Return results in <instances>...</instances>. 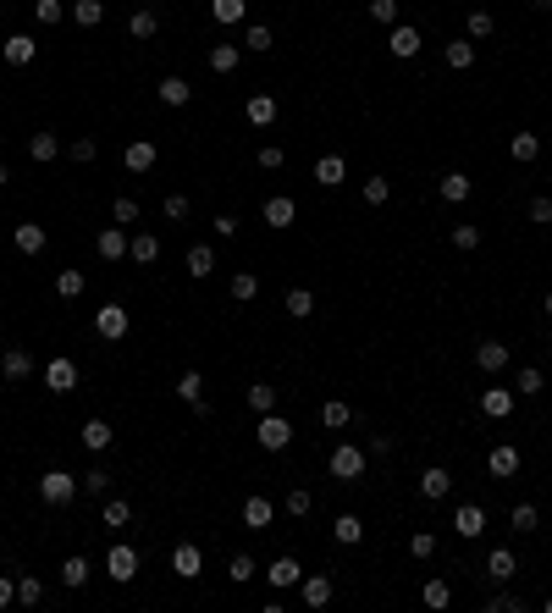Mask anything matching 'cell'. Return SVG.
Segmentation results:
<instances>
[{"instance_id":"1","label":"cell","mask_w":552,"mask_h":613,"mask_svg":"<svg viewBox=\"0 0 552 613\" xmlns=\"http://www.w3.org/2000/svg\"><path fill=\"white\" fill-rule=\"evenodd\" d=\"M287 442H293V425L282 420V415H265V420H260V447H271V453H282Z\"/></svg>"},{"instance_id":"2","label":"cell","mask_w":552,"mask_h":613,"mask_svg":"<svg viewBox=\"0 0 552 613\" xmlns=\"http://www.w3.org/2000/svg\"><path fill=\"white\" fill-rule=\"evenodd\" d=\"M39 492H44V503H72L78 481H72V475H61V470H50V475L39 481Z\"/></svg>"},{"instance_id":"3","label":"cell","mask_w":552,"mask_h":613,"mask_svg":"<svg viewBox=\"0 0 552 613\" xmlns=\"http://www.w3.org/2000/svg\"><path fill=\"white\" fill-rule=\"evenodd\" d=\"M359 470H364V453H359V447H337V453H332V475H342V481H354Z\"/></svg>"},{"instance_id":"4","label":"cell","mask_w":552,"mask_h":613,"mask_svg":"<svg viewBox=\"0 0 552 613\" xmlns=\"http://www.w3.org/2000/svg\"><path fill=\"white\" fill-rule=\"evenodd\" d=\"M44 381H50L56 392H66V387H78V365L72 360H50L44 365Z\"/></svg>"},{"instance_id":"5","label":"cell","mask_w":552,"mask_h":613,"mask_svg":"<svg viewBox=\"0 0 552 613\" xmlns=\"http://www.w3.org/2000/svg\"><path fill=\"white\" fill-rule=\"evenodd\" d=\"M0 50H6V61H11V66H28V61H34V39H28V34H11Z\"/></svg>"},{"instance_id":"6","label":"cell","mask_w":552,"mask_h":613,"mask_svg":"<svg viewBox=\"0 0 552 613\" xmlns=\"http://www.w3.org/2000/svg\"><path fill=\"white\" fill-rule=\"evenodd\" d=\"M486 465H491V475H513V470H519V447H508V442H503V447H491V459H486Z\"/></svg>"},{"instance_id":"7","label":"cell","mask_w":552,"mask_h":613,"mask_svg":"<svg viewBox=\"0 0 552 613\" xmlns=\"http://www.w3.org/2000/svg\"><path fill=\"white\" fill-rule=\"evenodd\" d=\"M481 409L503 420V415H513V392H503V387H491V392H481Z\"/></svg>"},{"instance_id":"8","label":"cell","mask_w":552,"mask_h":613,"mask_svg":"<svg viewBox=\"0 0 552 613\" xmlns=\"http://www.w3.org/2000/svg\"><path fill=\"white\" fill-rule=\"evenodd\" d=\"M392 56H420V34H414V28H392Z\"/></svg>"},{"instance_id":"9","label":"cell","mask_w":552,"mask_h":613,"mask_svg":"<svg viewBox=\"0 0 552 613\" xmlns=\"http://www.w3.org/2000/svg\"><path fill=\"white\" fill-rule=\"evenodd\" d=\"M133 569H138L133 547H116V552H111V580H133Z\"/></svg>"},{"instance_id":"10","label":"cell","mask_w":552,"mask_h":613,"mask_svg":"<svg viewBox=\"0 0 552 613\" xmlns=\"http://www.w3.org/2000/svg\"><path fill=\"white\" fill-rule=\"evenodd\" d=\"M265 221L271 227H293V199H265Z\"/></svg>"},{"instance_id":"11","label":"cell","mask_w":552,"mask_h":613,"mask_svg":"<svg viewBox=\"0 0 552 613\" xmlns=\"http://www.w3.org/2000/svg\"><path fill=\"white\" fill-rule=\"evenodd\" d=\"M481 525H486V514H481L475 503L459 508V536H481Z\"/></svg>"},{"instance_id":"12","label":"cell","mask_w":552,"mask_h":613,"mask_svg":"<svg viewBox=\"0 0 552 613\" xmlns=\"http://www.w3.org/2000/svg\"><path fill=\"white\" fill-rule=\"evenodd\" d=\"M171 569L193 580V574H199V547H177V552H171Z\"/></svg>"},{"instance_id":"13","label":"cell","mask_w":552,"mask_h":613,"mask_svg":"<svg viewBox=\"0 0 552 613\" xmlns=\"http://www.w3.org/2000/svg\"><path fill=\"white\" fill-rule=\"evenodd\" d=\"M83 447H94V453H100V447H111V425H106V420H88V425H83Z\"/></svg>"},{"instance_id":"14","label":"cell","mask_w":552,"mask_h":613,"mask_svg":"<svg viewBox=\"0 0 552 613\" xmlns=\"http://www.w3.org/2000/svg\"><path fill=\"white\" fill-rule=\"evenodd\" d=\"M475 360H481V370H503V365H508V348H503V343H486Z\"/></svg>"},{"instance_id":"15","label":"cell","mask_w":552,"mask_h":613,"mask_svg":"<svg viewBox=\"0 0 552 613\" xmlns=\"http://www.w3.org/2000/svg\"><path fill=\"white\" fill-rule=\"evenodd\" d=\"M326 597H332V580H326V574H315V580H304V602H310V608H320Z\"/></svg>"},{"instance_id":"16","label":"cell","mask_w":552,"mask_h":613,"mask_svg":"<svg viewBox=\"0 0 552 613\" xmlns=\"http://www.w3.org/2000/svg\"><path fill=\"white\" fill-rule=\"evenodd\" d=\"M447 487H453V481H447V470H425V481H420L425 497H447Z\"/></svg>"},{"instance_id":"17","label":"cell","mask_w":552,"mask_h":613,"mask_svg":"<svg viewBox=\"0 0 552 613\" xmlns=\"http://www.w3.org/2000/svg\"><path fill=\"white\" fill-rule=\"evenodd\" d=\"M265 580H271V586H293V580H298V564H293V558H276Z\"/></svg>"},{"instance_id":"18","label":"cell","mask_w":552,"mask_h":613,"mask_svg":"<svg viewBox=\"0 0 552 613\" xmlns=\"http://www.w3.org/2000/svg\"><path fill=\"white\" fill-rule=\"evenodd\" d=\"M128 166L133 171H149V166H155V144H128Z\"/></svg>"},{"instance_id":"19","label":"cell","mask_w":552,"mask_h":613,"mask_svg":"<svg viewBox=\"0 0 552 613\" xmlns=\"http://www.w3.org/2000/svg\"><path fill=\"white\" fill-rule=\"evenodd\" d=\"M160 100H166V106H188V83H183V78H166V83H160Z\"/></svg>"},{"instance_id":"20","label":"cell","mask_w":552,"mask_h":613,"mask_svg":"<svg viewBox=\"0 0 552 613\" xmlns=\"http://www.w3.org/2000/svg\"><path fill=\"white\" fill-rule=\"evenodd\" d=\"M100 332H106V338H122V332H128V315H122V310H100Z\"/></svg>"},{"instance_id":"21","label":"cell","mask_w":552,"mask_h":613,"mask_svg":"<svg viewBox=\"0 0 552 613\" xmlns=\"http://www.w3.org/2000/svg\"><path fill=\"white\" fill-rule=\"evenodd\" d=\"M315 177L326 183V188H337V183H342V161H337V155H326V161L315 166Z\"/></svg>"},{"instance_id":"22","label":"cell","mask_w":552,"mask_h":613,"mask_svg":"<svg viewBox=\"0 0 552 613\" xmlns=\"http://www.w3.org/2000/svg\"><path fill=\"white\" fill-rule=\"evenodd\" d=\"M243 520H249V525H271V503H265V497H249V508H243Z\"/></svg>"},{"instance_id":"23","label":"cell","mask_w":552,"mask_h":613,"mask_svg":"<svg viewBox=\"0 0 552 613\" xmlns=\"http://www.w3.org/2000/svg\"><path fill=\"white\" fill-rule=\"evenodd\" d=\"M359 536H364V525L354 520V514H342V520H337V542H342V547H354Z\"/></svg>"},{"instance_id":"24","label":"cell","mask_w":552,"mask_h":613,"mask_svg":"<svg viewBox=\"0 0 552 613\" xmlns=\"http://www.w3.org/2000/svg\"><path fill=\"white\" fill-rule=\"evenodd\" d=\"M210 66H215V72H232V66H237V44H215Z\"/></svg>"},{"instance_id":"25","label":"cell","mask_w":552,"mask_h":613,"mask_svg":"<svg viewBox=\"0 0 552 613\" xmlns=\"http://www.w3.org/2000/svg\"><path fill=\"white\" fill-rule=\"evenodd\" d=\"M61 580H66V586H83V580H88V558H66Z\"/></svg>"},{"instance_id":"26","label":"cell","mask_w":552,"mask_h":613,"mask_svg":"<svg viewBox=\"0 0 552 613\" xmlns=\"http://www.w3.org/2000/svg\"><path fill=\"white\" fill-rule=\"evenodd\" d=\"M271 116H276V100H271V94H260V100H249V122H260V127H265Z\"/></svg>"},{"instance_id":"27","label":"cell","mask_w":552,"mask_h":613,"mask_svg":"<svg viewBox=\"0 0 552 613\" xmlns=\"http://www.w3.org/2000/svg\"><path fill=\"white\" fill-rule=\"evenodd\" d=\"M17 249L22 254H39L44 249V233H39V227H17Z\"/></svg>"},{"instance_id":"28","label":"cell","mask_w":552,"mask_h":613,"mask_svg":"<svg viewBox=\"0 0 552 613\" xmlns=\"http://www.w3.org/2000/svg\"><path fill=\"white\" fill-rule=\"evenodd\" d=\"M310 310H315V298L304 293V288H293V293H287V315H298V320H304Z\"/></svg>"},{"instance_id":"29","label":"cell","mask_w":552,"mask_h":613,"mask_svg":"<svg viewBox=\"0 0 552 613\" xmlns=\"http://www.w3.org/2000/svg\"><path fill=\"white\" fill-rule=\"evenodd\" d=\"M249 403H255L260 415H271V403H276V392H271V387H265V381H255V387H249Z\"/></svg>"},{"instance_id":"30","label":"cell","mask_w":552,"mask_h":613,"mask_svg":"<svg viewBox=\"0 0 552 613\" xmlns=\"http://www.w3.org/2000/svg\"><path fill=\"white\" fill-rule=\"evenodd\" d=\"M442 199H469V177H459V171L442 177Z\"/></svg>"},{"instance_id":"31","label":"cell","mask_w":552,"mask_h":613,"mask_svg":"<svg viewBox=\"0 0 552 613\" xmlns=\"http://www.w3.org/2000/svg\"><path fill=\"white\" fill-rule=\"evenodd\" d=\"M100 17H106V6H100V0H78V22H83V28H94Z\"/></svg>"},{"instance_id":"32","label":"cell","mask_w":552,"mask_h":613,"mask_svg":"<svg viewBox=\"0 0 552 613\" xmlns=\"http://www.w3.org/2000/svg\"><path fill=\"white\" fill-rule=\"evenodd\" d=\"M0 370H6V376H28V370H34V365H28V354H17V348H11V354H6V360H0Z\"/></svg>"},{"instance_id":"33","label":"cell","mask_w":552,"mask_h":613,"mask_svg":"<svg viewBox=\"0 0 552 613\" xmlns=\"http://www.w3.org/2000/svg\"><path fill=\"white\" fill-rule=\"evenodd\" d=\"M320 420H326V425H348V403H337V398L320 403Z\"/></svg>"},{"instance_id":"34","label":"cell","mask_w":552,"mask_h":613,"mask_svg":"<svg viewBox=\"0 0 552 613\" xmlns=\"http://www.w3.org/2000/svg\"><path fill=\"white\" fill-rule=\"evenodd\" d=\"M210 11H215V22H237L243 17V0H215Z\"/></svg>"},{"instance_id":"35","label":"cell","mask_w":552,"mask_h":613,"mask_svg":"<svg viewBox=\"0 0 552 613\" xmlns=\"http://www.w3.org/2000/svg\"><path fill=\"white\" fill-rule=\"evenodd\" d=\"M513 155H519V161H536V155H541L536 133H519V138H513Z\"/></svg>"},{"instance_id":"36","label":"cell","mask_w":552,"mask_h":613,"mask_svg":"<svg viewBox=\"0 0 552 613\" xmlns=\"http://www.w3.org/2000/svg\"><path fill=\"white\" fill-rule=\"evenodd\" d=\"M56 288H61V298H78V293H83V276H78V271H61V276H56Z\"/></svg>"},{"instance_id":"37","label":"cell","mask_w":552,"mask_h":613,"mask_svg":"<svg viewBox=\"0 0 552 613\" xmlns=\"http://www.w3.org/2000/svg\"><path fill=\"white\" fill-rule=\"evenodd\" d=\"M469 61H475V50H469L464 39H459V44H447V66H469Z\"/></svg>"},{"instance_id":"38","label":"cell","mask_w":552,"mask_h":613,"mask_svg":"<svg viewBox=\"0 0 552 613\" xmlns=\"http://www.w3.org/2000/svg\"><path fill=\"white\" fill-rule=\"evenodd\" d=\"M210 265H215L210 249H193V254H188V271H193V276H210Z\"/></svg>"},{"instance_id":"39","label":"cell","mask_w":552,"mask_h":613,"mask_svg":"<svg viewBox=\"0 0 552 613\" xmlns=\"http://www.w3.org/2000/svg\"><path fill=\"white\" fill-rule=\"evenodd\" d=\"M370 17H376V22H392V17H398V0H370Z\"/></svg>"},{"instance_id":"40","label":"cell","mask_w":552,"mask_h":613,"mask_svg":"<svg viewBox=\"0 0 552 613\" xmlns=\"http://www.w3.org/2000/svg\"><path fill=\"white\" fill-rule=\"evenodd\" d=\"M491 574L508 580V574H513V552H491Z\"/></svg>"},{"instance_id":"41","label":"cell","mask_w":552,"mask_h":613,"mask_svg":"<svg viewBox=\"0 0 552 613\" xmlns=\"http://www.w3.org/2000/svg\"><path fill=\"white\" fill-rule=\"evenodd\" d=\"M155 254H160L155 238H133V260H155Z\"/></svg>"},{"instance_id":"42","label":"cell","mask_w":552,"mask_h":613,"mask_svg":"<svg viewBox=\"0 0 552 613\" xmlns=\"http://www.w3.org/2000/svg\"><path fill=\"white\" fill-rule=\"evenodd\" d=\"M128 28H133V39H149V34H155V17H149V11H138Z\"/></svg>"},{"instance_id":"43","label":"cell","mask_w":552,"mask_h":613,"mask_svg":"<svg viewBox=\"0 0 552 613\" xmlns=\"http://www.w3.org/2000/svg\"><path fill=\"white\" fill-rule=\"evenodd\" d=\"M177 392H183V398H188V403H199V370H188V376L177 381Z\"/></svg>"},{"instance_id":"44","label":"cell","mask_w":552,"mask_h":613,"mask_svg":"<svg viewBox=\"0 0 552 613\" xmlns=\"http://www.w3.org/2000/svg\"><path fill=\"white\" fill-rule=\"evenodd\" d=\"M122 249H128V243H122V233H100V254H111V260H116Z\"/></svg>"},{"instance_id":"45","label":"cell","mask_w":552,"mask_h":613,"mask_svg":"<svg viewBox=\"0 0 552 613\" xmlns=\"http://www.w3.org/2000/svg\"><path fill=\"white\" fill-rule=\"evenodd\" d=\"M34 17H39V22H56V17H61V0H39V6H34Z\"/></svg>"},{"instance_id":"46","label":"cell","mask_w":552,"mask_h":613,"mask_svg":"<svg viewBox=\"0 0 552 613\" xmlns=\"http://www.w3.org/2000/svg\"><path fill=\"white\" fill-rule=\"evenodd\" d=\"M364 199H370V205H387V183H382V177H370V183H364Z\"/></svg>"},{"instance_id":"47","label":"cell","mask_w":552,"mask_h":613,"mask_svg":"<svg viewBox=\"0 0 552 613\" xmlns=\"http://www.w3.org/2000/svg\"><path fill=\"white\" fill-rule=\"evenodd\" d=\"M425 602H431V608H447V586H442V580H431V586H425Z\"/></svg>"},{"instance_id":"48","label":"cell","mask_w":552,"mask_h":613,"mask_svg":"<svg viewBox=\"0 0 552 613\" xmlns=\"http://www.w3.org/2000/svg\"><path fill=\"white\" fill-rule=\"evenodd\" d=\"M50 155H56V138H50V133H39V138H34V161H50Z\"/></svg>"},{"instance_id":"49","label":"cell","mask_w":552,"mask_h":613,"mask_svg":"<svg viewBox=\"0 0 552 613\" xmlns=\"http://www.w3.org/2000/svg\"><path fill=\"white\" fill-rule=\"evenodd\" d=\"M453 243H459V249H475V243H481V233H475V227H453Z\"/></svg>"},{"instance_id":"50","label":"cell","mask_w":552,"mask_h":613,"mask_svg":"<svg viewBox=\"0 0 552 613\" xmlns=\"http://www.w3.org/2000/svg\"><path fill=\"white\" fill-rule=\"evenodd\" d=\"M513 525H519V530H536V508L519 503V508H513Z\"/></svg>"},{"instance_id":"51","label":"cell","mask_w":552,"mask_h":613,"mask_svg":"<svg viewBox=\"0 0 552 613\" xmlns=\"http://www.w3.org/2000/svg\"><path fill=\"white\" fill-rule=\"evenodd\" d=\"M431 547H436V542H431L425 530H420V536H409V552H414V558H431Z\"/></svg>"},{"instance_id":"52","label":"cell","mask_w":552,"mask_h":613,"mask_svg":"<svg viewBox=\"0 0 552 613\" xmlns=\"http://www.w3.org/2000/svg\"><path fill=\"white\" fill-rule=\"evenodd\" d=\"M469 34H475V39H486V34H491V17H486V11H475V17H469Z\"/></svg>"},{"instance_id":"53","label":"cell","mask_w":552,"mask_h":613,"mask_svg":"<svg viewBox=\"0 0 552 613\" xmlns=\"http://www.w3.org/2000/svg\"><path fill=\"white\" fill-rule=\"evenodd\" d=\"M166 216H171V221H183V216H188V199H183V193H171V199H166Z\"/></svg>"},{"instance_id":"54","label":"cell","mask_w":552,"mask_h":613,"mask_svg":"<svg viewBox=\"0 0 552 613\" xmlns=\"http://www.w3.org/2000/svg\"><path fill=\"white\" fill-rule=\"evenodd\" d=\"M249 50H271V28H249Z\"/></svg>"},{"instance_id":"55","label":"cell","mask_w":552,"mask_h":613,"mask_svg":"<svg viewBox=\"0 0 552 613\" xmlns=\"http://www.w3.org/2000/svg\"><path fill=\"white\" fill-rule=\"evenodd\" d=\"M232 293L237 298H255V276H232Z\"/></svg>"},{"instance_id":"56","label":"cell","mask_w":552,"mask_h":613,"mask_svg":"<svg viewBox=\"0 0 552 613\" xmlns=\"http://www.w3.org/2000/svg\"><path fill=\"white\" fill-rule=\"evenodd\" d=\"M106 525H128V503H111L106 508Z\"/></svg>"},{"instance_id":"57","label":"cell","mask_w":552,"mask_h":613,"mask_svg":"<svg viewBox=\"0 0 552 613\" xmlns=\"http://www.w3.org/2000/svg\"><path fill=\"white\" fill-rule=\"evenodd\" d=\"M116 221H138V205L133 199H116Z\"/></svg>"},{"instance_id":"58","label":"cell","mask_w":552,"mask_h":613,"mask_svg":"<svg viewBox=\"0 0 552 613\" xmlns=\"http://www.w3.org/2000/svg\"><path fill=\"white\" fill-rule=\"evenodd\" d=\"M531 216H536V221H552V199H536V205H531Z\"/></svg>"},{"instance_id":"59","label":"cell","mask_w":552,"mask_h":613,"mask_svg":"<svg viewBox=\"0 0 552 613\" xmlns=\"http://www.w3.org/2000/svg\"><path fill=\"white\" fill-rule=\"evenodd\" d=\"M6 602H11V580L0 574V608H6Z\"/></svg>"},{"instance_id":"60","label":"cell","mask_w":552,"mask_h":613,"mask_svg":"<svg viewBox=\"0 0 552 613\" xmlns=\"http://www.w3.org/2000/svg\"><path fill=\"white\" fill-rule=\"evenodd\" d=\"M6 177H11V171H6V166H0V183H6Z\"/></svg>"},{"instance_id":"61","label":"cell","mask_w":552,"mask_h":613,"mask_svg":"<svg viewBox=\"0 0 552 613\" xmlns=\"http://www.w3.org/2000/svg\"><path fill=\"white\" fill-rule=\"evenodd\" d=\"M547 315H552V293H547Z\"/></svg>"}]
</instances>
